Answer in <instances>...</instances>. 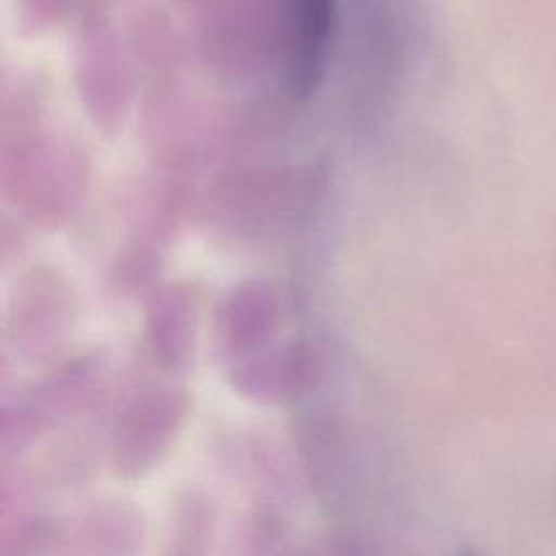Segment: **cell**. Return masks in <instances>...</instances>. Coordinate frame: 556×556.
Masks as SVG:
<instances>
[{
    "label": "cell",
    "mask_w": 556,
    "mask_h": 556,
    "mask_svg": "<svg viewBox=\"0 0 556 556\" xmlns=\"http://www.w3.org/2000/svg\"><path fill=\"white\" fill-rule=\"evenodd\" d=\"M291 76L300 93H308L321 78L328 59L337 0H289Z\"/></svg>",
    "instance_id": "6da1fadb"
}]
</instances>
